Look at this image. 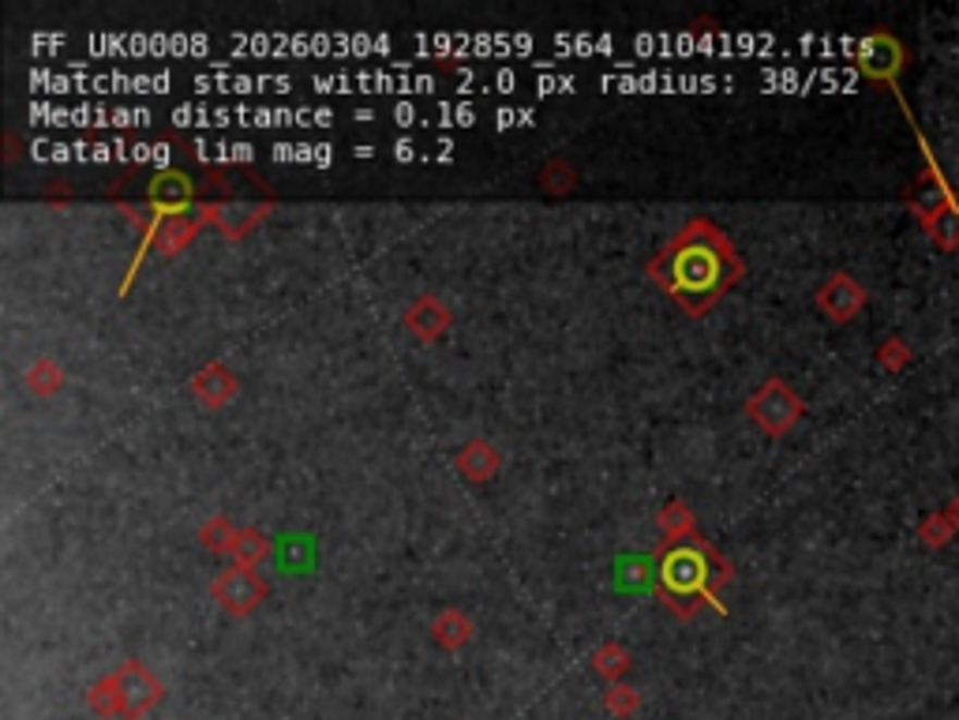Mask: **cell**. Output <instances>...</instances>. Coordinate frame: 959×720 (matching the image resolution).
Here are the masks:
<instances>
[{"label":"cell","instance_id":"7c38bea8","mask_svg":"<svg viewBox=\"0 0 959 720\" xmlns=\"http://www.w3.org/2000/svg\"><path fill=\"white\" fill-rule=\"evenodd\" d=\"M195 155L202 162H251L256 158V147L251 143H207L195 139Z\"/></svg>","mask_w":959,"mask_h":720},{"label":"cell","instance_id":"ffe728a7","mask_svg":"<svg viewBox=\"0 0 959 720\" xmlns=\"http://www.w3.org/2000/svg\"><path fill=\"white\" fill-rule=\"evenodd\" d=\"M394 158H397V162H409V158H416V143L413 139H402L394 147Z\"/></svg>","mask_w":959,"mask_h":720},{"label":"cell","instance_id":"ac0fdd59","mask_svg":"<svg viewBox=\"0 0 959 720\" xmlns=\"http://www.w3.org/2000/svg\"><path fill=\"white\" fill-rule=\"evenodd\" d=\"M540 95H555V90H574V75H540Z\"/></svg>","mask_w":959,"mask_h":720},{"label":"cell","instance_id":"5b68a950","mask_svg":"<svg viewBox=\"0 0 959 720\" xmlns=\"http://www.w3.org/2000/svg\"><path fill=\"white\" fill-rule=\"evenodd\" d=\"M113 680H116V713L124 720H139L150 706L161 701V683L150 672H143V664H135V660H128Z\"/></svg>","mask_w":959,"mask_h":720},{"label":"cell","instance_id":"9c48e42d","mask_svg":"<svg viewBox=\"0 0 959 720\" xmlns=\"http://www.w3.org/2000/svg\"><path fill=\"white\" fill-rule=\"evenodd\" d=\"M262 593H267V589H262V582L251 571H241V566L222 574V578H218V586H214V597L236 615H248L251 608L262 600Z\"/></svg>","mask_w":959,"mask_h":720},{"label":"cell","instance_id":"8fae6325","mask_svg":"<svg viewBox=\"0 0 959 720\" xmlns=\"http://www.w3.org/2000/svg\"><path fill=\"white\" fill-rule=\"evenodd\" d=\"M150 196H155L158 207L181 210L184 203H188V196H192V181L184 173H161L155 181V188H150Z\"/></svg>","mask_w":959,"mask_h":720},{"label":"cell","instance_id":"7a4b0ae2","mask_svg":"<svg viewBox=\"0 0 959 720\" xmlns=\"http://www.w3.org/2000/svg\"><path fill=\"white\" fill-rule=\"evenodd\" d=\"M30 117H38V124H75V129H101V124H113V129H139V124H150L147 109H101V106H49V101H34Z\"/></svg>","mask_w":959,"mask_h":720},{"label":"cell","instance_id":"4fadbf2b","mask_svg":"<svg viewBox=\"0 0 959 720\" xmlns=\"http://www.w3.org/2000/svg\"><path fill=\"white\" fill-rule=\"evenodd\" d=\"M930 230L933 241L940 244V248H959V207H945L937 210V215H930L926 222H922Z\"/></svg>","mask_w":959,"mask_h":720},{"label":"cell","instance_id":"52a82bcc","mask_svg":"<svg viewBox=\"0 0 959 720\" xmlns=\"http://www.w3.org/2000/svg\"><path fill=\"white\" fill-rule=\"evenodd\" d=\"M195 90H202V95H210V90H225V95H259V90H278V95H285V90H293V80L288 75H229V72H218V75H195Z\"/></svg>","mask_w":959,"mask_h":720},{"label":"cell","instance_id":"ba28073f","mask_svg":"<svg viewBox=\"0 0 959 720\" xmlns=\"http://www.w3.org/2000/svg\"><path fill=\"white\" fill-rule=\"evenodd\" d=\"M817 304H821V312H825L828 319H836V324H847V319H855L862 312L865 290H862L859 282H855L851 274H832L828 282L817 290Z\"/></svg>","mask_w":959,"mask_h":720},{"label":"cell","instance_id":"e0dca14e","mask_svg":"<svg viewBox=\"0 0 959 720\" xmlns=\"http://www.w3.org/2000/svg\"><path fill=\"white\" fill-rule=\"evenodd\" d=\"M495 124H499V129H511V124H532V109H499Z\"/></svg>","mask_w":959,"mask_h":720},{"label":"cell","instance_id":"44dd1931","mask_svg":"<svg viewBox=\"0 0 959 720\" xmlns=\"http://www.w3.org/2000/svg\"><path fill=\"white\" fill-rule=\"evenodd\" d=\"M945 518H948V525H952V529L959 533V496L945 507Z\"/></svg>","mask_w":959,"mask_h":720},{"label":"cell","instance_id":"d6986e66","mask_svg":"<svg viewBox=\"0 0 959 720\" xmlns=\"http://www.w3.org/2000/svg\"><path fill=\"white\" fill-rule=\"evenodd\" d=\"M597 668H600V672H607V675H615V672H623V668H626V660L618 654H604V657L597 654Z\"/></svg>","mask_w":959,"mask_h":720},{"label":"cell","instance_id":"3957f363","mask_svg":"<svg viewBox=\"0 0 959 720\" xmlns=\"http://www.w3.org/2000/svg\"><path fill=\"white\" fill-rule=\"evenodd\" d=\"M311 87L322 95H349V90H394V95H428L435 90L431 75H402V72H360V75H316Z\"/></svg>","mask_w":959,"mask_h":720},{"label":"cell","instance_id":"7402d4cb","mask_svg":"<svg viewBox=\"0 0 959 720\" xmlns=\"http://www.w3.org/2000/svg\"><path fill=\"white\" fill-rule=\"evenodd\" d=\"M155 166H169V147H165V143H155Z\"/></svg>","mask_w":959,"mask_h":720},{"label":"cell","instance_id":"30bf717a","mask_svg":"<svg viewBox=\"0 0 959 720\" xmlns=\"http://www.w3.org/2000/svg\"><path fill=\"white\" fill-rule=\"evenodd\" d=\"M270 158H274V162L330 166L334 162V147H327V143H274V147H270Z\"/></svg>","mask_w":959,"mask_h":720},{"label":"cell","instance_id":"5bb4252c","mask_svg":"<svg viewBox=\"0 0 959 720\" xmlns=\"http://www.w3.org/2000/svg\"><path fill=\"white\" fill-rule=\"evenodd\" d=\"M233 552L244 559V563H256V559H262L270 552V540L262 537V533L256 529H244L241 537H233Z\"/></svg>","mask_w":959,"mask_h":720},{"label":"cell","instance_id":"9a60e30c","mask_svg":"<svg viewBox=\"0 0 959 720\" xmlns=\"http://www.w3.org/2000/svg\"><path fill=\"white\" fill-rule=\"evenodd\" d=\"M919 533H922V540H926L930 548H940V545H948V537H952L956 529H952V525H948L945 514H933V518L922 522V529H919Z\"/></svg>","mask_w":959,"mask_h":720},{"label":"cell","instance_id":"6da1fadb","mask_svg":"<svg viewBox=\"0 0 959 720\" xmlns=\"http://www.w3.org/2000/svg\"><path fill=\"white\" fill-rule=\"evenodd\" d=\"M176 129H225V124H244V129H308V124H334L330 109H256V106H176L173 109Z\"/></svg>","mask_w":959,"mask_h":720},{"label":"cell","instance_id":"2e32d148","mask_svg":"<svg viewBox=\"0 0 959 720\" xmlns=\"http://www.w3.org/2000/svg\"><path fill=\"white\" fill-rule=\"evenodd\" d=\"M607 706L615 709L618 717H630L634 709H638V698H634V694L626 691V687H615V691L607 694Z\"/></svg>","mask_w":959,"mask_h":720},{"label":"cell","instance_id":"8992f818","mask_svg":"<svg viewBox=\"0 0 959 720\" xmlns=\"http://www.w3.org/2000/svg\"><path fill=\"white\" fill-rule=\"evenodd\" d=\"M859 68L870 80L896 83V72L903 68V46L893 34H870L859 41Z\"/></svg>","mask_w":959,"mask_h":720},{"label":"cell","instance_id":"277c9868","mask_svg":"<svg viewBox=\"0 0 959 720\" xmlns=\"http://www.w3.org/2000/svg\"><path fill=\"white\" fill-rule=\"evenodd\" d=\"M750 417L758 420L761 428L772 431V436H779V431H787L795 425V420L802 417V402L799 394L791 391L787 383H779V379H772V383L761 387L758 394L750 398Z\"/></svg>","mask_w":959,"mask_h":720}]
</instances>
